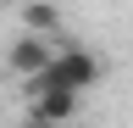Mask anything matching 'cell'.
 Instances as JSON below:
<instances>
[{
	"instance_id": "cell-3",
	"label": "cell",
	"mask_w": 133,
	"mask_h": 128,
	"mask_svg": "<svg viewBox=\"0 0 133 128\" xmlns=\"http://www.w3.org/2000/svg\"><path fill=\"white\" fill-rule=\"evenodd\" d=\"M50 56H56V50L44 45V34H22V39L11 45V56H6V61H11V72H22V78H28V72H39Z\"/></svg>"
},
{
	"instance_id": "cell-1",
	"label": "cell",
	"mask_w": 133,
	"mask_h": 128,
	"mask_svg": "<svg viewBox=\"0 0 133 128\" xmlns=\"http://www.w3.org/2000/svg\"><path fill=\"white\" fill-rule=\"evenodd\" d=\"M28 78H39V84H61V89H89L94 78H100V61L89 50H61V56H50L39 72H28Z\"/></svg>"
},
{
	"instance_id": "cell-4",
	"label": "cell",
	"mask_w": 133,
	"mask_h": 128,
	"mask_svg": "<svg viewBox=\"0 0 133 128\" xmlns=\"http://www.w3.org/2000/svg\"><path fill=\"white\" fill-rule=\"evenodd\" d=\"M22 28H28V34H56V28H61V11L50 6V0H28V6H22Z\"/></svg>"
},
{
	"instance_id": "cell-2",
	"label": "cell",
	"mask_w": 133,
	"mask_h": 128,
	"mask_svg": "<svg viewBox=\"0 0 133 128\" xmlns=\"http://www.w3.org/2000/svg\"><path fill=\"white\" fill-rule=\"evenodd\" d=\"M28 84V100H33V111L28 117H39V123H72L78 117V89H61V84H39V78H22Z\"/></svg>"
},
{
	"instance_id": "cell-5",
	"label": "cell",
	"mask_w": 133,
	"mask_h": 128,
	"mask_svg": "<svg viewBox=\"0 0 133 128\" xmlns=\"http://www.w3.org/2000/svg\"><path fill=\"white\" fill-rule=\"evenodd\" d=\"M22 128H50V123H39V117H28V123H22Z\"/></svg>"
},
{
	"instance_id": "cell-6",
	"label": "cell",
	"mask_w": 133,
	"mask_h": 128,
	"mask_svg": "<svg viewBox=\"0 0 133 128\" xmlns=\"http://www.w3.org/2000/svg\"><path fill=\"white\" fill-rule=\"evenodd\" d=\"M72 128H83V123H72Z\"/></svg>"
}]
</instances>
